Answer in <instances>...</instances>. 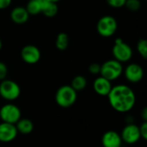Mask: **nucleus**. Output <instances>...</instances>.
<instances>
[{
	"instance_id": "10",
	"label": "nucleus",
	"mask_w": 147,
	"mask_h": 147,
	"mask_svg": "<svg viewBox=\"0 0 147 147\" xmlns=\"http://www.w3.org/2000/svg\"><path fill=\"white\" fill-rule=\"evenodd\" d=\"M127 81L131 83H139L144 77V70L142 66L136 63L129 64L123 71Z\"/></svg>"
},
{
	"instance_id": "2",
	"label": "nucleus",
	"mask_w": 147,
	"mask_h": 147,
	"mask_svg": "<svg viewBox=\"0 0 147 147\" xmlns=\"http://www.w3.org/2000/svg\"><path fill=\"white\" fill-rule=\"evenodd\" d=\"M78 92L71 85H63L59 87L55 93L56 103L64 109L71 107L77 101Z\"/></svg>"
},
{
	"instance_id": "19",
	"label": "nucleus",
	"mask_w": 147,
	"mask_h": 147,
	"mask_svg": "<svg viewBox=\"0 0 147 147\" xmlns=\"http://www.w3.org/2000/svg\"><path fill=\"white\" fill-rule=\"evenodd\" d=\"M71 86L78 92V91H82L84 90L87 86V79L82 76V75H78L73 78L71 80Z\"/></svg>"
},
{
	"instance_id": "21",
	"label": "nucleus",
	"mask_w": 147,
	"mask_h": 147,
	"mask_svg": "<svg viewBox=\"0 0 147 147\" xmlns=\"http://www.w3.org/2000/svg\"><path fill=\"white\" fill-rule=\"evenodd\" d=\"M125 6L131 11H137L140 9L141 3L140 0H127Z\"/></svg>"
},
{
	"instance_id": "24",
	"label": "nucleus",
	"mask_w": 147,
	"mask_h": 147,
	"mask_svg": "<svg viewBox=\"0 0 147 147\" xmlns=\"http://www.w3.org/2000/svg\"><path fill=\"white\" fill-rule=\"evenodd\" d=\"M8 74V67L5 65V63L0 61V81L6 78V76Z\"/></svg>"
},
{
	"instance_id": "23",
	"label": "nucleus",
	"mask_w": 147,
	"mask_h": 147,
	"mask_svg": "<svg viewBox=\"0 0 147 147\" xmlns=\"http://www.w3.org/2000/svg\"><path fill=\"white\" fill-rule=\"evenodd\" d=\"M101 71V65L98 63H92L89 65V72L93 75L100 74Z\"/></svg>"
},
{
	"instance_id": "20",
	"label": "nucleus",
	"mask_w": 147,
	"mask_h": 147,
	"mask_svg": "<svg viewBox=\"0 0 147 147\" xmlns=\"http://www.w3.org/2000/svg\"><path fill=\"white\" fill-rule=\"evenodd\" d=\"M137 51L143 59L147 58V40L144 38L139 40L137 43Z\"/></svg>"
},
{
	"instance_id": "5",
	"label": "nucleus",
	"mask_w": 147,
	"mask_h": 147,
	"mask_svg": "<svg viewBox=\"0 0 147 147\" xmlns=\"http://www.w3.org/2000/svg\"><path fill=\"white\" fill-rule=\"evenodd\" d=\"M21 94V88L19 84L9 79H3L0 83V96L7 101L16 100Z\"/></svg>"
},
{
	"instance_id": "17",
	"label": "nucleus",
	"mask_w": 147,
	"mask_h": 147,
	"mask_svg": "<svg viewBox=\"0 0 147 147\" xmlns=\"http://www.w3.org/2000/svg\"><path fill=\"white\" fill-rule=\"evenodd\" d=\"M69 46V36L66 33L61 32L58 34L55 40V47L59 51H65Z\"/></svg>"
},
{
	"instance_id": "28",
	"label": "nucleus",
	"mask_w": 147,
	"mask_h": 147,
	"mask_svg": "<svg viewBox=\"0 0 147 147\" xmlns=\"http://www.w3.org/2000/svg\"><path fill=\"white\" fill-rule=\"evenodd\" d=\"M2 47H3V41H2V40L0 39V51H1V49H2Z\"/></svg>"
},
{
	"instance_id": "27",
	"label": "nucleus",
	"mask_w": 147,
	"mask_h": 147,
	"mask_svg": "<svg viewBox=\"0 0 147 147\" xmlns=\"http://www.w3.org/2000/svg\"><path fill=\"white\" fill-rule=\"evenodd\" d=\"M141 117L143 119L144 121H147V109L144 108L142 112H141Z\"/></svg>"
},
{
	"instance_id": "6",
	"label": "nucleus",
	"mask_w": 147,
	"mask_h": 147,
	"mask_svg": "<svg viewBox=\"0 0 147 147\" xmlns=\"http://www.w3.org/2000/svg\"><path fill=\"white\" fill-rule=\"evenodd\" d=\"M112 53L115 57V59L121 63L127 62L133 57L132 47L120 38L115 40L112 48Z\"/></svg>"
},
{
	"instance_id": "1",
	"label": "nucleus",
	"mask_w": 147,
	"mask_h": 147,
	"mask_svg": "<svg viewBox=\"0 0 147 147\" xmlns=\"http://www.w3.org/2000/svg\"><path fill=\"white\" fill-rule=\"evenodd\" d=\"M110 106L117 112L127 113L132 110L136 102L134 91L126 84L113 86L108 95Z\"/></svg>"
},
{
	"instance_id": "12",
	"label": "nucleus",
	"mask_w": 147,
	"mask_h": 147,
	"mask_svg": "<svg viewBox=\"0 0 147 147\" xmlns=\"http://www.w3.org/2000/svg\"><path fill=\"white\" fill-rule=\"evenodd\" d=\"M102 145L103 147H121L122 140L120 134L110 130L103 134L102 137Z\"/></svg>"
},
{
	"instance_id": "8",
	"label": "nucleus",
	"mask_w": 147,
	"mask_h": 147,
	"mask_svg": "<svg viewBox=\"0 0 147 147\" xmlns=\"http://www.w3.org/2000/svg\"><path fill=\"white\" fill-rule=\"evenodd\" d=\"M120 135L122 140V142H125L128 145H134L141 139L140 134V127L139 126L134 123H129L125 126Z\"/></svg>"
},
{
	"instance_id": "18",
	"label": "nucleus",
	"mask_w": 147,
	"mask_h": 147,
	"mask_svg": "<svg viewBox=\"0 0 147 147\" xmlns=\"http://www.w3.org/2000/svg\"><path fill=\"white\" fill-rule=\"evenodd\" d=\"M25 8L29 16H36L41 13V3L40 0H29Z\"/></svg>"
},
{
	"instance_id": "13",
	"label": "nucleus",
	"mask_w": 147,
	"mask_h": 147,
	"mask_svg": "<svg viewBox=\"0 0 147 147\" xmlns=\"http://www.w3.org/2000/svg\"><path fill=\"white\" fill-rule=\"evenodd\" d=\"M111 81L106 79L105 78L100 76L96 78L93 83V88L95 92L102 96H108L111 89H112Z\"/></svg>"
},
{
	"instance_id": "16",
	"label": "nucleus",
	"mask_w": 147,
	"mask_h": 147,
	"mask_svg": "<svg viewBox=\"0 0 147 147\" xmlns=\"http://www.w3.org/2000/svg\"><path fill=\"white\" fill-rule=\"evenodd\" d=\"M16 127L18 133L22 134H29L34 130L33 122L27 118H21L16 124Z\"/></svg>"
},
{
	"instance_id": "22",
	"label": "nucleus",
	"mask_w": 147,
	"mask_h": 147,
	"mask_svg": "<svg viewBox=\"0 0 147 147\" xmlns=\"http://www.w3.org/2000/svg\"><path fill=\"white\" fill-rule=\"evenodd\" d=\"M126 1L127 0H106L107 3L110 7L115 8V9H119V8L125 6Z\"/></svg>"
},
{
	"instance_id": "4",
	"label": "nucleus",
	"mask_w": 147,
	"mask_h": 147,
	"mask_svg": "<svg viewBox=\"0 0 147 147\" xmlns=\"http://www.w3.org/2000/svg\"><path fill=\"white\" fill-rule=\"evenodd\" d=\"M118 28V23L116 19L112 16H102L96 24L97 33L105 38L113 36Z\"/></svg>"
},
{
	"instance_id": "14",
	"label": "nucleus",
	"mask_w": 147,
	"mask_h": 147,
	"mask_svg": "<svg viewBox=\"0 0 147 147\" xmlns=\"http://www.w3.org/2000/svg\"><path fill=\"white\" fill-rule=\"evenodd\" d=\"M10 18L12 22L16 24H24L28 21L29 14L28 13L25 7L17 6L11 10Z\"/></svg>"
},
{
	"instance_id": "25",
	"label": "nucleus",
	"mask_w": 147,
	"mask_h": 147,
	"mask_svg": "<svg viewBox=\"0 0 147 147\" xmlns=\"http://www.w3.org/2000/svg\"><path fill=\"white\" fill-rule=\"evenodd\" d=\"M140 127V137L141 139H143L144 140H147V121H144Z\"/></svg>"
},
{
	"instance_id": "9",
	"label": "nucleus",
	"mask_w": 147,
	"mask_h": 147,
	"mask_svg": "<svg viewBox=\"0 0 147 147\" xmlns=\"http://www.w3.org/2000/svg\"><path fill=\"white\" fill-rule=\"evenodd\" d=\"M40 49L34 45L24 46L21 50L22 59L28 65H34L38 63L40 59Z\"/></svg>"
},
{
	"instance_id": "7",
	"label": "nucleus",
	"mask_w": 147,
	"mask_h": 147,
	"mask_svg": "<svg viewBox=\"0 0 147 147\" xmlns=\"http://www.w3.org/2000/svg\"><path fill=\"white\" fill-rule=\"evenodd\" d=\"M21 116L20 109L13 103L4 104L0 109V119L3 122L16 124L21 119Z\"/></svg>"
},
{
	"instance_id": "29",
	"label": "nucleus",
	"mask_w": 147,
	"mask_h": 147,
	"mask_svg": "<svg viewBox=\"0 0 147 147\" xmlns=\"http://www.w3.org/2000/svg\"><path fill=\"white\" fill-rule=\"evenodd\" d=\"M49 1H51V2H53V3H59L60 0H49Z\"/></svg>"
},
{
	"instance_id": "26",
	"label": "nucleus",
	"mask_w": 147,
	"mask_h": 147,
	"mask_svg": "<svg viewBox=\"0 0 147 147\" xmlns=\"http://www.w3.org/2000/svg\"><path fill=\"white\" fill-rule=\"evenodd\" d=\"M12 0H0V9H5L10 6Z\"/></svg>"
},
{
	"instance_id": "3",
	"label": "nucleus",
	"mask_w": 147,
	"mask_h": 147,
	"mask_svg": "<svg viewBox=\"0 0 147 147\" xmlns=\"http://www.w3.org/2000/svg\"><path fill=\"white\" fill-rule=\"evenodd\" d=\"M123 73V66L116 59H109L101 65L100 75L109 81H115Z\"/></svg>"
},
{
	"instance_id": "11",
	"label": "nucleus",
	"mask_w": 147,
	"mask_h": 147,
	"mask_svg": "<svg viewBox=\"0 0 147 147\" xmlns=\"http://www.w3.org/2000/svg\"><path fill=\"white\" fill-rule=\"evenodd\" d=\"M18 132L15 124L7 122L0 123V142L9 143L17 137Z\"/></svg>"
},
{
	"instance_id": "15",
	"label": "nucleus",
	"mask_w": 147,
	"mask_h": 147,
	"mask_svg": "<svg viewBox=\"0 0 147 147\" xmlns=\"http://www.w3.org/2000/svg\"><path fill=\"white\" fill-rule=\"evenodd\" d=\"M41 3V13L47 17H53L58 14L59 8L56 3L49 0H40Z\"/></svg>"
}]
</instances>
